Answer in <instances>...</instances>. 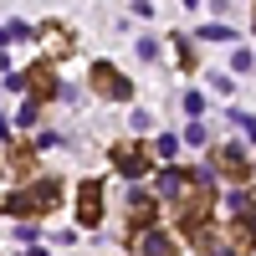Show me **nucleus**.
<instances>
[{
  "label": "nucleus",
  "mask_w": 256,
  "mask_h": 256,
  "mask_svg": "<svg viewBox=\"0 0 256 256\" xmlns=\"http://www.w3.org/2000/svg\"><path fill=\"white\" fill-rule=\"evenodd\" d=\"M62 205V184L56 180H41V184H31V190H16V195H6L0 200V216H46V210H56Z\"/></svg>",
  "instance_id": "obj_1"
},
{
  "label": "nucleus",
  "mask_w": 256,
  "mask_h": 256,
  "mask_svg": "<svg viewBox=\"0 0 256 256\" xmlns=\"http://www.w3.org/2000/svg\"><path fill=\"white\" fill-rule=\"evenodd\" d=\"M92 92H102V98H113V102H128L134 98V82H128L118 67H108V62H98L92 67Z\"/></svg>",
  "instance_id": "obj_2"
},
{
  "label": "nucleus",
  "mask_w": 256,
  "mask_h": 256,
  "mask_svg": "<svg viewBox=\"0 0 256 256\" xmlns=\"http://www.w3.org/2000/svg\"><path fill=\"white\" fill-rule=\"evenodd\" d=\"M77 220L82 226H98L102 220V184L98 180H82V190H77Z\"/></svg>",
  "instance_id": "obj_3"
},
{
  "label": "nucleus",
  "mask_w": 256,
  "mask_h": 256,
  "mask_svg": "<svg viewBox=\"0 0 256 256\" xmlns=\"http://www.w3.org/2000/svg\"><path fill=\"white\" fill-rule=\"evenodd\" d=\"M113 164H118V174L138 180V174H144V169L154 164V159H148V148H138V144H118V148H113Z\"/></svg>",
  "instance_id": "obj_4"
},
{
  "label": "nucleus",
  "mask_w": 256,
  "mask_h": 256,
  "mask_svg": "<svg viewBox=\"0 0 256 256\" xmlns=\"http://www.w3.org/2000/svg\"><path fill=\"white\" fill-rule=\"evenodd\" d=\"M216 159H220V169H226V174L236 180V184H241V180H251V154H246L241 144H226Z\"/></svg>",
  "instance_id": "obj_5"
},
{
  "label": "nucleus",
  "mask_w": 256,
  "mask_h": 256,
  "mask_svg": "<svg viewBox=\"0 0 256 256\" xmlns=\"http://www.w3.org/2000/svg\"><path fill=\"white\" fill-rule=\"evenodd\" d=\"M190 184H195V180H190L184 169H164V174L154 180V190H159V200H180V195H184Z\"/></svg>",
  "instance_id": "obj_6"
},
{
  "label": "nucleus",
  "mask_w": 256,
  "mask_h": 256,
  "mask_svg": "<svg viewBox=\"0 0 256 256\" xmlns=\"http://www.w3.org/2000/svg\"><path fill=\"white\" fill-rule=\"evenodd\" d=\"M138 256H180V246L164 230H138Z\"/></svg>",
  "instance_id": "obj_7"
},
{
  "label": "nucleus",
  "mask_w": 256,
  "mask_h": 256,
  "mask_svg": "<svg viewBox=\"0 0 256 256\" xmlns=\"http://www.w3.org/2000/svg\"><path fill=\"white\" fill-rule=\"evenodd\" d=\"M128 220L134 226H148V216H154V195H148V190H128Z\"/></svg>",
  "instance_id": "obj_8"
},
{
  "label": "nucleus",
  "mask_w": 256,
  "mask_h": 256,
  "mask_svg": "<svg viewBox=\"0 0 256 256\" xmlns=\"http://www.w3.org/2000/svg\"><path fill=\"white\" fill-rule=\"evenodd\" d=\"M195 246H200L205 256H241V251L230 246L226 236H216V230H210V226H205V230H195Z\"/></svg>",
  "instance_id": "obj_9"
},
{
  "label": "nucleus",
  "mask_w": 256,
  "mask_h": 256,
  "mask_svg": "<svg viewBox=\"0 0 256 256\" xmlns=\"http://www.w3.org/2000/svg\"><path fill=\"white\" fill-rule=\"evenodd\" d=\"M26 82L36 88V98H62V88H56L52 67H31V72H26Z\"/></svg>",
  "instance_id": "obj_10"
},
{
  "label": "nucleus",
  "mask_w": 256,
  "mask_h": 256,
  "mask_svg": "<svg viewBox=\"0 0 256 256\" xmlns=\"http://www.w3.org/2000/svg\"><path fill=\"white\" fill-rule=\"evenodd\" d=\"M226 205H230V216H246V210H251L256 200L246 195V190H230V195H226Z\"/></svg>",
  "instance_id": "obj_11"
},
{
  "label": "nucleus",
  "mask_w": 256,
  "mask_h": 256,
  "mask_svg": "<svg viewBox=\"0 0 256 256\" xmlns=\"http://www.w3.org/2000/svg\"><path fill=\"white\" fill-rule=\"evenodd\" d=\"M195 36H200V41H230L236 31H230V26H200Z\"/></svg>",
  "instance_id": "obj_12"
},
{
  "label": "nucleus",
  "mask_w": 256,
  "mask_h": 256,
  "mask_svg": "<svg viewBox=\"0 0 256 256\" xmlns=\"http://www.w3.org/2000/svg\"><path fill=\"white\" fill-rule=\"evenodd\" d=\"M184 113H190V118H200V113H205V92L190 88V92H184Z\"/></svg>",
  "instance_id": "obj_13"
},
{
  "label": "nucleus",
  "mask_w": 256,
  "mask_h": 256,
  "mask_svg": "<svg viewBox=\"0 0 256 256\" xmlns=\"http://www.w3.org/2000/svg\"><path fill=\"white\" fill-rule=\"evenodd\" d=\"M36 113H41V108H36V98H26V102H20V113H16V123H20V128H31Z\"/></svg>",
  "instance_id": "obj_14"
},
{
  "label": "nucleus",
  "mask_w": 256,
  "mask_h": 256,
  "mask_svg": "<svg viewBox=\"0 0 256 256\" xmlns=\"http://www.w3.org/2000/svg\"><path fill=\"white\" fill-rule=\"evenodd\" d=\"M236 226H241V236H246V241H256V205L246 210V216H236Z\"/></svg>",
  "instance_id": "obj_15"
},
{
  "label": "nucleus",
  "mask_w": 256,
  "mask_h": 256,
  "mask_svg": "<svg viewBox=\"0 0 256 256\" xmlns=\"http://www.w3.org/2000/svg\"><path fill=\"white\" fill-rule=\"evenodd\" d=\"M154 148H159V159H174V148H180V138H174V134H159V144H154Z\"/></svg>",
  "instance_id": "obj_16"
},
{
  "label": "nucleus",
  "mask_w": 256,
  "mask_h": 256,
  "mask_svg": "<svg viewBox=\"0 0 256 256\" xmlns=\"http://www.w3.org/2000/svg\"><path fill=\"white\" fill-rule=\"evenodd\" d=\"M184 144H195V148H200V144H205V123H195V118H190V128H184Z\"/></svg>",
  "instance_id": "obj_17"
},
{
  "label": "nucleus",
  "mask_w": 256,
  "mask_h": 256,
  "mask_svg": "<svg viewBox=\"0 0 256 256\" xmlns=\"http://www.w3.org/2000/svg\"><path fill=\"white\" fill-rule=\"evenodd\" d=\"M16 241H20V246H36V241H41V230H36V220H31V226H20V230H16Z\"/></svg>",
  "instance_id": "obj_18"
},
{
  "label": "nucleus",
  "mask_w": 256,
  "mask_h": 256,
  "mask_svg": "<svg viewBox=\"0 0 256 256\" xmlns=\"http://www.w3.org/2000/svg\"><path fill=\"white\" fill-rule=\"evenodd\" d=\"M251 67H256L251 52H236V56H230V72H251Z\"/></svg>",
  "instance_id": "obj_19"
},
{
  "label": "nucleus",
  "mask_w": 256,
  "mask_h": 256,
  "mask_svg": "<svg viewBox=\"0 0 256 256\" xmlns=\"http://www.w3.org/2000/svg\"><path fill=\"white\" fill-rule=\"evenodd\" d=\"M230 123H241V128H246V138L256 144V118H251V113H230Z\"/></svg>",
  "instance_id": "obj_20"
},
{
  "label": "nucleus",
  "mask_w": 256,
  "mask_h": 256,
  "mask_svg": "<svg viewBox=\"0 0 256 256\" xmlns=\"http://www.w3.org/2000/svg\"><path fill=\"white\" fill-rule=\"evenodd\" d=\"M0 46H10V26H0Z\"/></svg>",
  "instance_id": "obj_21"
},
{
  "label": "nucleus",
  "mask_w": 256,
  "mask_h": 256,
  "mask_svg": "<svg viewBox=\"0 0 256 256\" xmlns=\"http://www.w3.org/2000/svg\"><path fill=\"white\" fill-rule=\"evenodd\" d=\"M26 256H52V251H41V246H26Z\"/></svg>",
  "instance_id": "obj_22"
},
{
  "label": "nucleus",
  "mask_w": 256,
  "mask_h": 256,
  "mask_svg": "<svg viewBox=\"0 0 256 256\" xmlns=\"http://www.w3.org/2000/svg\"><path fill=\"white\" fill-rule=\"evenodd\" d=\"M184 6H190V10H195V6H200V0H184Z\"/></svg>",
  "instance_id": "obj_23"
}]
</instances>
